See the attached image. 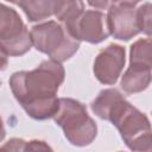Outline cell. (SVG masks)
<instances>
[{"instance_id":"obj_1","label":"cell","mask_w":152,"mask_h":152,"mask_svg":"<svg viewBox=\"0 0 152 152\" xmlns=\"http://www.w3.org/2000/svg\"><path fill=\"white\" fill-rule=\"evenodd\" d=\"M64 80L61 62L50 59L31 71H19L10 80L11 89L26 113L38 120L55 115L58 108L56 94Z\"/></svg>"},{"instance_id":"obj_2","label":"cell","mask_w":152,"mask_h":152,"mask_svg":"<svg viewBox=\"0 0 152 152\" xmlns=\"http://www.w3.org/2000/svg\"><path fill=\"white\" fill-rule=\"evenodd\" d=\"M93 112L113 122L131 150L151 151V127L145 114L125 100L116 89L102 90L91 103Z\"/></svg>"},{"instance_id":"obj_3","label":"cell","mask_w":152,"mask_h":152,"mask_svg":"<svg viewBox=\"0 0 152 152\" xmlns=\"http://www.w3.org/2000/svg\"><path fill=\"white\" fill-rule=\"evenodd\" d=\"M55 121L63 128L68 140L78 146L90 144L96 137V125L86 107L72 99H59Z\"/></svg>"},{"instance_id":"obj_4","label":"cell","mask_w":152,"mask_h":152,"mask_svg":"<svg viewBox=\"0 0 152 152\" xmlns=\"http://www.w3.org/2000/svg\"><path fill=\"white\" fill-rule=\"evenodd\" d=\"M32 45L50 56L51 59L63 62L70 58L78 49L80 40L74 38L62 24L48 21L33 26L31 32Z\"/></svg>"},{"instance_id":"obj_5","label":"cell","mask_w":152,"mask_h":152,"mask_svg":"<svg viewBox=\"0 0 152 152\" xmlns=\"http://www.w3.org/2000/svg\"><path fill=\"white\" fill-rule=\"evenodd\" d=\"M32 45L30 32L19 14L0 4V46L7 56H19Z\"/></svg>"},{"instance_id":"obj_6","label":"cell","mask_w":152,"mask_h":152,"mask_svg":"<svg viewBox=\"0 0 152 152\" xmlns=\"http://www.w3.org/2000/svg\"><path fill=\"white\" fill-rule=\"evenodd\" d=\"M107 26L109 33L121 40H128L140 32L137 23V11L129 5H112L108 11Z\"/></svg>"},{"instance_id":"obj_7","label":"cell","mask_w":152,"mask_h":152,"mask_svg":"<svg viewBox=\"0 0 152 152\" xmlns=\"http://www.w3.org/2000/svg\"><path fill=\"white\" fill-rule=\"evenodd\" d=\"M125 64V49L120 45L112 44L102 50L94 63V74L96 78L104 84H113Z\"/></svg>"},{"instance_id":"obj_8","label":"cell","mask_w":152,"mask_h":152,"mask_svg":"<svg viewBox=\"0 0 152 152\" xmlns=\"http://www.w3.org/2000/svg\"><path fill=\"white\" fill-rule=\"evenodd\" d=\"M108 34L107 18L99 11L83 12L74 30V37L77 40H87L89 43H100Z\"/></svg>"},{"instance_id":"obj_9","label":"cell","mask_w":152,"mask_h":152,"mask_svg":"<svg viewBox=\"0 0 152 152\" xmlns=\"http://www.w3.org/2000/svg\"><path fill=\"white\" fill-rule=\"evenodd\" d=\"M151 81V66L131 64L122 76L121 87L126 93H139L147 88Z\"/></svg>"},{"instance_id":"obj_10","label":"cell","mask_w":152,"mask_h":152,"mask_svg":"<svg viewBox=\"0 0 152 152\" xmlns=\"http://www.w3.org/2000/svg\"><path fill=\"white\" fill-rule=\"evenodd\" d=\"M62 0H21L19 6L31 21H38L55 14Z\"/></svg>"},{"instance_id":"obj_11","label":"cell","mask_w":152,"mask_h":152,"mask_svg":"<svg viewBox=\"0 0 152 152\" xmlns=\"http://www.w3.org/2000/svg\"><path fill=\"white\" fill-rule=\"evenodd\" d=\"M82 13H83L82 0H62L55 15L62 23L65 30L74 37V30L76 23Z\"/></svg>"},{"instance_id":"obj_12","label":"cell","mask_w":152,"mask_h":152,"mask_svg":"<svg viewBox=\"0 0 152 152\" xmlns=\"http://www.w3.org/2000/svg\"><path fill=\"white\" fill-rule=\"evenodd\" d=\"M131 64L151 66V39H139L131 48Z\"/></svg>"},{"instance_id":"obj_13","label":"cell","mask_w":152,"mask_h":152,"mask_svg":"<svg viewBox=\"0 0 152 152\" xmlns=\"http://www.w3.org/2000/svg\"><path fill=\"white\" fill-rule=\"evenodd\" d=\"M137 23L139 30L150 37L151 34V5L150 2L144 4L137 11Z\"/></svg>"},{"instance_id":"obj_14","label":"cell","mask_w":152,"mask_h":152,"mask_svg":"<svg viewBox=\"0 0 152 152\" xmlns=\"http://www.w3.org/2000/svg\"><path fill=\"white\" fill-rule=\"evenodd\" d=\"M88 4L96 10H107L115 4V0H87Z\"/></svg>"},{"instance_id":"obj_15","label":"cell","mask_w":152,"mask_h":152,"mask_svg":"<svg viewBox=\"0 0 152 152\" xmlns=\"http://www.w3.org/2000/svg\"><path fill=\"white\" fill-rule=\"evenodd\" d=\"M7 66V55L0 46V70H4Z\"/></svg>"},{"instance_id":"obj_16","label":"cell","mask_w":152,"mask_h":152,"mask_svg":"<svg viewBox=\"0 0 152 152\" xmlns=\"http://www.w3.org/2000/svg\"><path fill=\"white\" fill-rule=\"evenodd\" d=\"M140 0H115V2H119V4H122V5H129V6H134Z\"/></svg>"},{"instance_id":"obj_17","label":"cell","mask_w":152,"mask_h":152,"mask_svg":"<svg viewBox=\"0 0 152 152\" xmlns=\"http://www.w3.org/2000/svg\"><path fill=\"white\" fill-rule=\"evenodd\" d=\"M5 137V128H4V125H2V120L0 118V141L4 139Z\"/></svg>"},{"instance_id":"obj_18","label":"cell","mask_w":152,"mask_h":152,"mask_svg":"<svg viewBox=\"0 0 152 152\" xmlns=\"http://www.w3.org/2000/svg\"><path fill=\"white\" fill-rule=\"evenodd\" d=\"M7 1H11V2H14V4H18V5H19V2H20L21 0H7Z\"/></svg>"}]
</instances>
